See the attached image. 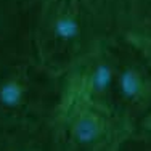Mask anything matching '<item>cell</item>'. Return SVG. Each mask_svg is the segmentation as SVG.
Masks as SVG:
<instances>
[{"mask_svg": "<svg viewBox=\"0 0 151 151\" xmlns=\"http://www.w3.org/2000/svg\"><path fill=\"white\" fill-rule=\"evenodd\" d=\"M103 19L93 0H42L34 23V44L45 68H68L103 39L95 35Z\"/></svg>", "mask_w": 151, "mask_h": 151, "instance_id": "cell-1", "label": "cell"}, {"mask_svg": "<svg viewBox=\"0 0 151 151\" xmlns=\"http://www.w3.org/2000/svg\"><path fill=\"white\" fill-rule=\"evenodd\" d=\"M134 132L117 111L92 103L68 82L55 114V137L61 151H121Z\"/></svg>", "mask_w": 151, "mask_h": 151, "instance_id": "cell-2", "label": "cell"}, {"mask_svg": "<svg viewBox=\"0 0 151 151\" xmlns=\"http://www.w3.org/2000/svg\"><path fill=\"white\" fill-rule=\"evenodd\" d=\"M125 44L127 52L119 56L116 71V108L137 130L151 117V69L135 47Z\"/></svg>", "mask_w": 151, "mask_h": 151, "instance_id": "cell-3", "label": "cell"}, {"mask_svg": "<svg viewBox=\"0 0 151 151\" xmlns=\"http://www.w3.org/2000/svg\"><path fill=\"white\" fill-rule=\"evenodd\" d=\"M117 61H119V56L109 47V44L100 40L92 50H88L73 64V68H77V69L69 76L68 82L73 84L79 92L84 93L92 103L109 111H117Z\"/></svg>", "mask_w": 151, "mask_h": 151, "instance_id": "cell-4", "label": "cell"}, {"mask_svg": "<svg viewBox=\"0 0 151 151\" xmlns=\"http://www.w3.org/2000/svg\"><path fill=\"white\" fill-rule=\"evenodd\" d=\"M103 19L121 35H151V0H93Z\"/></svg>", "mask_w": 151, "mask_h": 151, "instance_id": "cell-5", "label": "cell"}, {"mask_svg": "<svg viewBox=\"0 0 151 151\" xmlns=\"http://www.w3.org/2000/svg\"><path fill=\"white\" fill-rule=\"evenodd\" d=\"M29 95V74L24 64H18L0 81V108L16 111L26 103Z\"/></svg>", "mask_w": 151, "mask_h": 151, "instance_id": "cell-6", "label": "cell"}, {"mask_svg": "<svg viewBox=\"0 0 151 151\" xmlns=\"http://www.w3.org/2000/svg\"><path fill=\"white\" fill-rule=\"evenodd\" d=\"M124 39L137 48V52L142 55V58L146 61V64L151 69V35H135L129 34L124 35Z\"/></svg>", "mask_w": 151, "mask_h": 151, "instance_id": "cell-7", "label": "cell"}, {"mask_svg": "<svg viewBox=\"0 0 151 151\" xmlns=\"http://www.w3.org/2000/svg\"><path fill=\"white\" fill-rule=\"evenodd\" d=\"M125 143L129 151H151V130H135Z\"/></svg>", "mask_w": 151, "mask_h": 151, "instance_id": "cell-8", "label": "cell"}, {"mask_svg": "<svg viewBox=\"0 0 151 151\" xmlns=\"http://www.w3.org/2000/svg\"><path fill=\"white\" fill-rule=\"evenodd\" d=\"M0 23H2V16H0Z\"/></svg>", "mask_w": 151, "mask_h": 151, "instance_id": "cell-9", "label": "cell"}]
</instances>
